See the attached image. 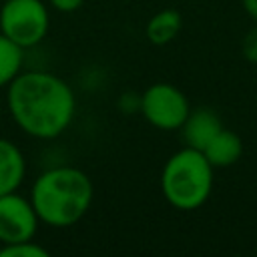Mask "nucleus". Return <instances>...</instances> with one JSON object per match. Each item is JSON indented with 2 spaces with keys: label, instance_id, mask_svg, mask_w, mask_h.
<instances>
[{
  "label": "nucleus",
  "instance_id": "obj_1",
  "mask_svg": "<svg viewBox=\"0 0 257 257\" xmlns=\"http://www.w3.org/2000/svg\"><path fill=\"white\" fill-rule=\"evenodd\" d=\"M6 108L12 122L36 141H52L66 133L76 114L70 84L48 70H22L6 86Z\"/></svg>",
  "mask_w": 257,
  "mask_h": 257
},
{
  "label": "nucleus",
  "instance_id": "obj_2",
  "mask_svg": "<svg viewBox=\"0 0 257 257\" xmlns=\"http://www.w3.org/2000/svg\"><path fill=\"white\" fill-rule=\"evenodd\" d=\"M28 199L42 225L66 229L88 213L94 187L90 177L78 167L58 165L42 171L34 179Z\"/></svg>",
  "mask_w": 257,
  "mask_h": 257
},
{
  "label": "nucleus",
  "instance_id": "obj_3",
  "mask_svg": "<svg viewBox=\"0 0 257 257\" xmlns=\"http://www.w3.org/2000/svg\"><path fill=\"white\" fill-rule=\"evenodd\" d=\"M213 191V165L203 151L183 147L173 153L161 171V193L179 211H195Z\"/></svg>",
  "mask_w": 257,
  "mask_h": 257
},
{
  "label": "nucleus",
  "instance_id": "obj_4",
  "mask_svg": "<svg viewBox=\"0 0 257 257\" xmlns=\"http://www.w3.org/2000/svg\"><path fill=\"white\" fill-rule=\"evenodd\" d=\"M50 30L46 0H2L0 32L20 48H34Z\"/></svg>",
  "mask_w": 257,
  "mask_h": 257
},
{
  "label": "nucleus",
  "instance_id": "obj_5",
  "mask_svg": "<svg viewBox=\"0 0 257 257\" xmlns=\"http://www.w3.org/2000/svg\"><path fill=\"white\" fill-rule=\"evenodd\" d=\"M191 110L189 98L171 82H153L141 92L143 118L159 131H179Z\"/></svg>",
  "mask_w": 257,
  "mask_h": 257
},
{
  "label": "nucleus",
  "instance_id": "obj_6",
  "mask_svg": "<svg viewBox=\"0 0 257 257\" xmlns=\"http://www.w3.org/2000/svg\"><path fill=\"white\" fill-rule=\"evenodd\" d=\"M40 219L28 197L18 191L0 195V245L34 239Z\"/></svg>",
  "mask_w": 257,
  "mask_h": 257
},
{
  "label": "nucleus",
  "instance_id": "obj_7",
  "mask_svg": "<svg viewBox=\"0 0 257 257\" xmlns=\"http://www.w3.org/2000/svg\"><path fill=\"white\" fill-rule=\"evenodd\" d=\"M221 128H223V124H221V118L217 116V112L207 106H201V108L189 110V114L179 131L183 135L185 147L203 151Z\"/></svg>",
  "mask_w": 257,
  "mask_h": 257
},
{
  "label": "nucleus",
  "instance_id": "obj_8",
  "mask_svg": "<svg viewBox=\"0 0 257 257\" xmlns=\"http://www.w3.org/2000/svg\"><path fill=\"white\" fill-rule=\"evenodd\" d=\"M26 179V157L22 149L6 139L0 137V195L18 191Z\"/></svg>",
  "mask_w": 257,
  "mask_h": 257
},
{
  "label": "nucleus",
  "instance_id": "obj_9",
  "mask_svg": "<svg viewBox=\"0 0 257 257\" xmlns=\"http://www.w3.org/2000/svg\"><path fill=\"white\" fill-rule=\"evenodd\" d=\"M243 153V143L239 139V135H235L233 131L221 128L211 141L209 145L203 149V155L207 157V161L213 165V169H223V167H231L239 161Z\"/></svg>",
  "mask_w": 257,
  "mask_h": 257
},
{
  "label": "nucleus",
  "instance_id": "obj_10",
  "mask_svg": "<svg viewBox=\"0 0 257 257\" xmlns=\"http://www.w3.org/2000/svg\"><path fill=\"white\" fill-rule=\"evenodd\" d=\"M181 26H183L181 12L175 8H165V10L155 12L149 18V22L145 26V36L151 44L165 46L177 38V34L181 32Z\"/></svg>",
  "mask_w": 257,
  "mask_h": 257
},
{
  "label": "nucleus",
  "instance_id": "obj_11",
  "mask_svg": "<svg viewBox=\"0 0 257 257\" xmlns=\"http://www.w3.org/2000/svg\"><path fill=\"white\" fill-rule=\"evenodd\" d=\"M22 64L24 48L0 32V88H6L22 72Z\"/></svg>",
  "mask_w": 257,
  "mask_h": 257
},
{
  "label": "nucleus",
  "instance_id": "obj_12",
  "mask_svg": "<svg viewBox=\"0 0 257 257\" xmlns=\"http://www.w3.org/2000/svg\"><path fill=\"white\" fill-rule=\"evenodd\" d=\"M48 255H50L48 249L36 243L34 239L0 245V257H48Z\"/></svg>",
  "mask_w": 257,
  "mask_h": 257
},
{
  "label": "nucleus",
  "instance_id": "obj_13",
  "mask_svg": "<svg viewBox=\"0 0 257 257\" xmlns=\"http://www.w3.org/2000/svg\"><path fill=\"white\" fill-rule=\"evenodd\" d=\"M241 52H243L245 60H249L251 64H257V26L245 34V38L241 42Z\"/></svg>",
  "mask_w": 257,
  "mask_h": 257
},
{
  "label": "nucleus",
  "instance_id": "obj_14",
  "mask_svg": "<svg viewBox=\"0 0 257 257\" xmlns=\"http://www.w3.org/2000/svg\"><path fill=\"white\" fill-rule=\"evenodd\" d=\"M118 106L124 114H133V112H139L141 108V94L137 92H124L118 100Z\"/></svg>",
  "mask_w": 257,
  "mask_h": 257
},
{
  "label": "nucleus",
  "instance_id": "obj_15",
  "mask_svg": "<svg viewBox=\"0 0 257 257\" xmlns=\"http://www.w3.org/2000/svg\"><path fill=\"white\" fill-rule=\"evenodd\" d=\"M46 4L58 12H74L84 4V0H46Z\"/></svg>",
  "mask_w": 257,
  "mask_h": 257
},
{
  "label": "nucleus",
  "instance_id": "obj_16",
  "mask_svg": "<svg viewBox=\"0 0 257 257\" xmlns=\"http://www.w3.org/2000/svg\"><path fill=\"white\" fill-rule=\"evenodd\" d=\"M241 4L245 8V12L257 22V0H241Z\"/></svg>",
  "mask_w": 257,
  "mask_h": 257
}]
</instances>
